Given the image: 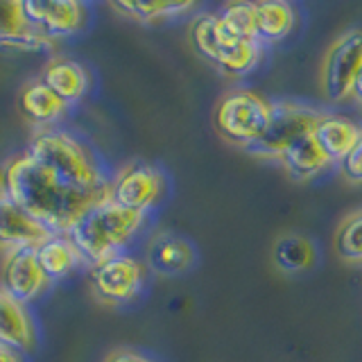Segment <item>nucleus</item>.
I'll use <instances>...</instances> for the list:
<instances>
[{
	"label": "nucleus",
	"instance_id": "20e7f679",
	"mask_svg": "<svg viewBox=\"0 0 362 362\" xmlns=\"http://www.w3.org/2000/svg\"><path fill=\"white\" fill-rule=\"evenodd\" d=\"M195 50L226 75H245L258 64L263 43L238 39L224 28L218 14H199L190 25Z\"/></svg>",
	"mask_w": 362,
	"mask_h": 362
},
{
	"label": "nucleus",
	"instance_id": "5701e85b",
	"mask_svg": "<svg viewBox=\"0 0 362 362\" xmlns=\"http://www.w3.org/2000/svg\"><path fill=\"white\" fill-rule=\"evenodd\" d=\"M192 3H113L111 9L139 23H158L188 14Z\"/></svg>",
	"mask_w": 362,
	"mask_h": 362
},
{
	"label": "nucleus",
	"instance_id": "6ab92c4d",
	"mask_svg": "<svg viewBox=\"0 0 362 362\" xmlns=\"http://www.w3.org/2000/svg\"><path fill=\"white\" fill-rule=\"evenodd\" d=\"M313 136L328 156V161L339 163L362 136V124L346 116H326L324 113V118L313 129Z\"/></svg>",
	"mask_w": 362,
	"mask_h": 362
},
{
	"label": "nucleus",
	"instance_id": "7ed1b4c3",
	"mask_svg": "<svg viewBox=\"0 0 362 362\" xmlns=\"http://www.w3.org/2000/svg\"><path fill=\"white\" fill-rule=\"evenodd\" d=\"M147 215L129 211L111 197L93 204L71 229V240L79 249L86 267L127 252L134 238L143 231Z\"/></svg>",
	"mask_w": 362,
	"mask_h": 362
},
{
	"label": "nucleus",
	"instance_id": "f3484780",
	"mask_svg": "<svg viewBox=\"0 0 362 362\" xmlns=\"http://www.w3.org/2000/svg\"><path fill=\"white\" fill-rule=\"evenodd\" d=\"M68 109L71 107L57 98L41 79H32L21 90V111L34 127V132L59 127Z\"/></svg>",
	"mask_w": 362,
	"mask_h": 362
},
{
	"label": "nucleus",
	"instance_id": "b1692460",
	"mask_svg": "<svg viewBox=\"0 0 362 362\" xmlns=\"http://www.w3.org/2000/svg\"><path fill=\"white\" fill-rule=\"evenodd\" d=\"M224 28L233 32L238 39L245 41H258V28H256V3H229L218 11Z\"/></svg>",
	"mask_w": 362,
	"mask_h": 362
},
{
	"label": "nucleus",
	"instance_id": "f8f14e48",
	"mask_svg": "<svg viewBox=\"0 0 362 362\" xmlns=\"http://www.w3.org/2000/svg\"><path fill=\"white\" fill-rule=\"evenodd\" d=\"M0 50L5 52H54L57 41L48 39L25 14L21 0H0Z\"/></svg>",
	"mask_w": 362,
	"mask_h": 362
},
{
	"label": "nucleus",
	"instance_id": "f257e3e1",
	"mask_svg": "<svg viewBox=\"0 0 362 362\" xmlns=\"http://www.w3.org/2000/svg\"><path fill=\"white\" fill-rule=\"evenodd\" d=\"M7 197L14 199L30 218L50 233H71L77 220L102 202L88 192L64 184L52 173L41 168L25 152L5 163Z\"/></svg>",
	"mask_w": 362,
	"mask_h": 362
},
{
	"label": "nucleus",
	"instance_id": "dca6fc26",
	"mask_svg": "<svg viewBox=\"0 0 362 362\" xmlns=\"http://www.w3.org/2000/svg\"><path fill=\"white\" fill-rule=\"evenodd\" d=\"M195 263V249L188 240L175 233H156L147 245L145 265L147 269L163 276L184 274Z\"/></svg>",
	"mask_w": 362,
	"mask_h": 362
},
{
	"label": "nucleus",
	"instance_id": "0eeeda50",
	"mask_svg": "<svg viewBox=\"0 0 362 362\" xmlns=\"http://www.w3.org/2000/svg\"><path fill=\"white\" fill-rule=\"evenodd\" d=\"M147 265L129 252L116 254L102 263L88 267L90 290L102 303L124 305L132 303L145 288Z\"/></svg>",
	"mask_w": 362,
	"mask_h": 362
},
{
	"label": "nucleus",
	"instance_id": "412c9836",
	"mask_svg": "<svg viewBox=\"0 0 362 362\" xmlns=\"http://www.w3.org/2000/svg\"><path fill=\"white\" fill-rule=\"evenodd\" d=\"M297 23V11L283 0H267L256 3V28L260 43H274L286 39Z\"/></svg>",
	"mask_w": 362,
	"mask_h": 362
},
{
	"label": "nucleus",
	"instance_id": "9d476101",
	"mask_svg": "<svg viewBox=\"0 0 362 362\" xmlns=\"http://www.w3.org/2000/svg\"><path fill=\"white\" fill-rule=\"evenodd\" d=\"M25 14L32 28L57 43L82 34L90 23V7L79 0H28Z\"/></svg>",
	"mask_w": 362,
	"mask_h": 362
},
{
	"label": "nucleus",
	"instance_id": "6e6552de",
	"mask_svg": "<svg viewBox=\"0 0 362 362\" xmlns=\"http://www.w3.org/2000/svg\"><path fill=\"white\" fill-rule=\"evenodd\" d=\"M168 192V179L161 168L145 161H132L111 175V199L120 206L150 215Z\"/></svg>",
	"mask_w": 362,
	"mask_h": 362
},
{
	"label": "nucleus",
	"instance_id": "aec40b11",
	"mask_svg": "<svg viewBox=\"0 0 362 362\" xmlns=\"http://www.w3.org/2000/svg\"><path fill=\"white\" fill-rule=\"evenodd\" d=\"M279 161L283 163V170L288 173V177L294 181H310L331 165L328 156L324 154V150L315 141L313 134H305L294 141L281 154Z\"/></svg>",
	"mask_w": 362,
	"mask_h": 362
},
{
	"label": "nucleus",
	"instance_id": "cd10ccee",
	"mask_svg": "<svg viewBox=\"0 0 362 362\" xmlns=\"http://www.w3.org/2000/svg\"><path fill=\"white\" fill-rule=\"evenodd\" d=\"M0 197H7V175H5V165L0 168Z\"/></svg>",
	"mask_w": 362,
	"mask_h": 362
},
{
	"label": "nucleus",
	"instance_id": "f03ea898",
	"mask_svg": "<svg viewBox=\"0 0 362 362\" xmlns=\"http://www.w3.org/2000/svg\"><path fill=\"white\" fill-rule=\"evenodd\" d=\"M25 154L64 184L98 199L111 197V175L88 143L64 127L37 129Z\"/></svg>",
	"mask_w": 362,
	"mask_h": 362
},
{
	"label": "nucleus",
	"instance_id": "a878e982",
	"mask_svg": "<svg viewBox=\"0 0 362 362\" xmlns=\"http://www.w3.org/2000/svg\"><path fill=\"white\" fill-rule=\"evenodd\" d=\"M337 165L346 181H351V184H362V136Z\"/></svg>",
	"mask_w": 362,
	"mask_h": 362
},
{
	"label": "nucleus",
	"instance_id": "39448f33",
	"mask_svg": "<svg viewBox=\"0 0 362 362\" xmlns=\"http://www.w3.org/2000/svg\"><path fill=\"white\" fill-rule=\"evenodd\" d=\"M324 118V113L315 107L299 105V102H272L269 120L258 139L247 147V152L260 158H281L288 147L305 134H313L317 122Z\"/></svg>",
	"mask_w": 362,
	"mask_h": 362
},
{
	"label": "nucleus",
	"instance_id": "4be33fe9",
	"mask_svg": "<svg viewBox=\"0 0 362 362\" xmlns=\"http://www.w3.org/2000/svg\"><path fill=\"white\" fill-rule=\"evenodd\" d=\"M274 263L290 274L308 269L315 263V247L305 235L288 233L274 245Z\"/></svg>",
	"mask_w": 362,
	"mask_h": 362
},
{
	"label": "nucleus",
	"instance_id": "bb28decb",
	"mask_svg": "<svg viewBox=\"0 0 362 362\" xmlns=\"http://www.w3.org/2000/svg\"><path fill=\"white\" fill-rule=\"evenodd\" d=\"M105 362H154V360H152V358H147V356H143V354H139V351L118 349V351H113V354H109Z\"/></svg>",
	"mask_w": 362,
	"mask_h": 362
},
{
	"label": "nucleus",
	"instance_id": "ddd939ff",
	"mask_svg": "<svg viewBox=\"0 0 362 362\" xmlns=\"http://www.w3.org/2000/svg\"><path fill=\"white\" fill-rule=\"evenodd\" d=\"M0 346L28 356L39 346V324L28 303L0 288Z\"/></svg>",
	"mask_w": 362,
	"mask_h": 362
},
{
	"label": "nucleus",
	"instance_id": "a211bd4d",
	"mask_svg": "<svg viewBox=\"0 0 362 362\" xmlns=\"http://www.w3.org/2000/svg\"><path fill=\"white\" fill-rule=\"evenodd\" d=\"M37 256L41 269L50 279V283L64 281L73 276L79 267H86L82 254H79V249L75 247L68 233H50L37 247Z\"/></svg>",
	"mask_w": 362,
	"mask_h": 362
},
{
	"label": "nucleus",
	"instance_id": "c85d7f7f",
	"mask_svg": "<svg viewBox=\"0 0 362 362\" xmlns=\"http://www.w3.org/2000/svg\"><path fill=\"white\" fill-rule=\"evenodd\" d=\"M354 98L362 105V73L358 75V82H356V88H354Z\"/></svg>",
	"mask_w": 362,
	"mask_h": 362
},
{
	"label": "nucleus",
	"instance_id": "2eb2a0df",
	"mask_svg": "<svg viewBox=\"0 0 362 362\" xmlns=\"http://www.w3.org/2000/svg\"><path fill=\"white\" fill-rule=\"evenodd\" d=\"M48 235L50 231L30 218L14 199L0 197V252L9 254L25 247L37 249Z\"/></svg>",
	"mask_w": 362,
	"mask_h": 362
},
{
	"label": "nucleus",
	"instance_id": "1a4fd4ad",
	"mask_svg": "<svg viewBox=\"0 0 362 362\" xmlns=\"http://www.w3.org/2000/svg\"><path fill=\"white\" fill-rule=\"evenodd\" d=\"M362 73V28L346 30L333 41L322 62V88L331 102L354 98L358 75Z\"/></svg>",
	"mask_w": 362,
	"mask_h": 362
},
{
	"label": "nucleus",
	"instance_id": "9b49d317",
	"mask_svg": "<svg viewBox=\"0 0 362 362\" xmlns=\"http://www.w3.org/2000/svg\"><path fill=\"white\" fill-rule=\"evenodd\" d=\"M50 286L52 283L41 269L34 247L14 249V252L5 254L3 265H0V288L7 294L30 305L39 301L50 290Z\"/></svg>",
	"mask_w": 362,
	"mask_h": 362
},
{
	"label": "nucleus",
	"instance_id": "423d86ee",
	"mask_svg": "<svg viewBox=\"0 0 362 362\" xmlns=\"http://www.w3.org/2000/svg\"><path fill=\"white\" fill-rule=\"evenodd\" d=\"M269 111V100L258 95L256 90L238 88L231 90L229 95H224L218 109H215V127L222 134V139L247 150L265 129Z\"/></svg>",
	"mask_w": 362,
	"mask_h": 362
},
{
	"label": "nucleus",
	"instance_id": "393cba45",
	"mask_svg": "<svg viewBox=\"0 0 362 362\" xmlns=\"http://www.w3.org/2000/svg\"><path fill=\"white\" fill-rule=\"evenodd\" d=\"M337 252L346 260H362V211L351 215L337 231Z\"/></svg>",
	"mask_w": 362,
	"mask_h": 362
},
{
	"label": "nucleus",
	"instance_id": "4468645a",
	"mask_svg": "<svg viewBox=\"0 0 362 362\" xmlns=\"http://www.w3.org/2000/svg\"><path fill=\"white\" fill-rule=\"evenodd\" d=\"M39 79L68 107L82 102L88 95L90 86H93V77H90L88 68L82 62L64 54L50 57L48 64L43 66Z\"/></svg>",
	"mask_w": 362,
	"mask_h": 362
}]
</instances>
